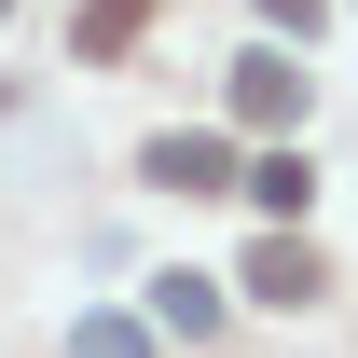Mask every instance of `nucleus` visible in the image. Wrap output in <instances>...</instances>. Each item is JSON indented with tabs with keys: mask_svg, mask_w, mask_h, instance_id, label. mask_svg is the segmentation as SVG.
<instances>
[{
	"mask_svg": "<svg viewBox=\"0 0 358 358\" xmlns=\"http://www.w3.org/2000/svg\"><path fill=\"white\" fill-rule=\"evenodd\" d=\"M234 124H303V69L289 55H234Z\"/></svg>",
	"mask_w": 358,
	"mask_h": 358,
	"instance_id": "f257e3e1",
	"label": "nucleus"
},
{
	"mask_svg": "<svg viewBox=\"0 0 358 358\" xmlns=\"http://www.w3.org/2000/svg\"><path fill=\"white\" fill-rule=\"evenodd\" d=\"M248 289H262V303H317V248L303 234H262V248H248Z\"/></svg>",
	"mask_w": 358,
	"mask_h": 358,
	"instance_id": "f03ea898",
	"label": "nucleus"
},
{
	"mask_svg": "<svg viewBox=\"0 0 358 358\" xmlns=\"http://www.w3.org/2000/svg\"><path fill=\"white\" fill-rule=\"evenodd\" d=\"M152 331H221V275H152Z\"/></svg>",
	"mask_w": 358,
	"mask_h": 358,
	"instance_id": "7ed1b4c3",
	"label": "nucleus"
},
{
	"mask_svg": "<svg viewBox=\"0 0 358 358\" xmlns=\"http://www.w3.org/2000/svg\"><path fill=\"white\" fill-rule=\"evenodd\" d=\"M152 179H166V193H221L234 152H221V138H152Z\"/></svg>",
	"mask_w": 358,
	"mask_h": 358,
	"instance_id": "20e7f679",
	"label": "nucleus"
},
{
	"mask_svg": "<svg viewBox=\"0 0 358 358\" xmlns=\"http://www.w3.org/2000/svg\"><path fill=\"white\" fill-rule=\"evenodd\" d=\"M248 193H262L275 221H303V207H317V166H303V152H262V166H248Z\"/></svg>",
	"mask_w": 358,
	"mask_h": 358,
	"instance_id": "39448f33",
	"label": "nucleus"
},
{
	"mask_svg": "<svg viewBox=\"0 0 358 358\" xmlns=\"http://www.w3.org/2000/svg\"><path fill=\"white\" fill-rule=\"evenodd\" d=\"M69 358H152V331H138V317H83V331H69Z\"/></svg>",
	"mask_w": 358,
	"mask_h": 358,
	"instance_id": "423d86ee",
	"label": "nucleus"
},
{
	"mask_svg": "<svg viewBox=\"0 0 358 358\" xmlns=\"http://www.w3.org/2000/svg\"><path fill=\"white\" fill-rule=\"evenodd\" d=\"M262 14H275V28H289V42H303V28H317V14H331V0H262Z\"/></svg>",
	"mask_w": 358,
	"mask_h": 358,
	"instance_id": "0eeeda50",
	"label": "nucleus"
},
{
	"mask_svg": "<svg viewBox=\"0 0 358 358\" xmlns=\"http://www.w3.org/2000/svg\"><path fill=\"white\" fill-rule=\"evenodd\" d=\"M0 14H14V0H0Z\"/></svg>",
	"mask_w": 358,
	"mask_h": 358,
	"instance_id": "6e6552de",
	"label": "nucleus"
}]
</instances>
